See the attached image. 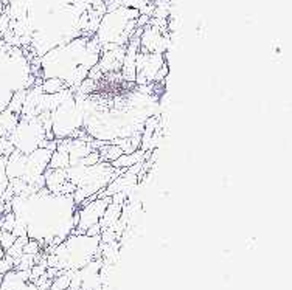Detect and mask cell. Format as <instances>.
Here are the masks:
<instances>
[{
	"label": "cell",
	"instance_id": "6da1fadb",
	"mask_svg": "<svg viewBox=\"0 0 292 290\" xmlns=\"http://www.w3.org/2000/svg\"><path fill=\"white\" fill-rule=\"evenodd\" d=\"M167 62L163 53L138 52L135 59V81L138 85H149L154 82L159 69Z\"/></svg>",
	"mask_w": 292,
	"mask_h": 290
},
{
	"label": "cell",
	"instance_id": "7a4b0ae2",
	"mask_svg": "<svg viewBox=\"0 0 292 290\" xmlns=\"http://www.w3.org/2000/svg\"><path fill=\"white\" fill-rule=\"evenodd\" d=\"M110 197H97L89 204H84L78 211V223L73 230V234H84L89 226L99 223V219L103 218V213L109 205Z\"/></svg>",
	"mask_w": 292,
	"mask_h": 290
},
{
	"label": "cell",
	"instance_id": "3957f363",
	"mask_svg": "<svg viewBox=\"0 0 292 290\" xmlns=\"http://www.w3.org/2000/svg\"><path fill=\"white\" fill-rule=\"evenodd\" d=\"M149 154L151 152H146V150H143V149H137L131 154H121L115 161H112L110 165L115 169H126V168H131L132 165H135V163H138V161L146 160Z\"/></svg>",
	"mask_w": 292,
	"mask_h": 290
},
{
	"label": "cell",
	"instance_id": "277c9868",
	"mask_svg": "<svg viewBox=\"0 0 292 290\" xmlns=\"http://www.w3.org/2000/svg\"><path fill=\"white\" fill-rule=\"evenodd\" d=\"M97 150H98L99 160L101 161H107V163L115 161L123 154V150L115 143H112V142H109V143L104 142L103 145L97 147Z\"/></svg>",
	"mask_w": 292,
	"mask_h": 290
},
{
	"label": "cell",
	"instance_id": "5b68a950",
	"mask_svg": "<svg viewBox=\"0 0 292 290\" xmlns=\"http://www.w3.org/2000/svg\"><path fill=\"white\" fill-rule=\"evenodd\" d=\"M70 166V157L66 150L61 149H55L52 152V157H50L48 161V168L52 169H67Z\"/></svg>",
	"mask_w": 292,
	"mask_h": 290
},
{
	"label": "cell",
	"instance_id": "8992f818",
	"mask_svg": "<svg viewBox=\"0 0 292 290\" xmlns=\"http://www.w3.org/2000/svg\"><path fill=\"white\" fill-rule=\"evenodd\" d=\"M66 87L64 81L58 76H48L45 78L42 82H41V89L45 95H53V93H58L59 90H62Z\"/></svg>",
	"mask_w": 292,
	"mask_h": 290
},
{
	"label": "cell",
	"instance_id": "52a82bcc",
	"mask_svg": "<svg viewBox=\"0 0 292 290\" xmlns=\"http://www.w3.org/2000/svg\"><path fill=\"white\" fill-rule=\"evenodd\" d=\"M22 251H23V253H27V255H33V256H36V255H39L41 251H42V245H41V242H39V241H37V239L30 237L28 241H27V244L23 245Z\"/></svg>",
	"mask_w": 292,
	"mask_h": 290
},
{
	"label": "cell",
	"instance_id": "ba28073f",
	"mask_svg": "<svg viewBox=\"0 0 292 290\" xmlns=\"http://www.w3.org/2000/svg\"><path fill=\"white\" fill-rule=\"evenodd\" d=\"M84 234L89 236V237H97V236H99L101 234V225L99 223H95L92 226H89Z\"/></svg>",
	"mask_w": 292,
	"mask_h": 290
}]
</instances>
